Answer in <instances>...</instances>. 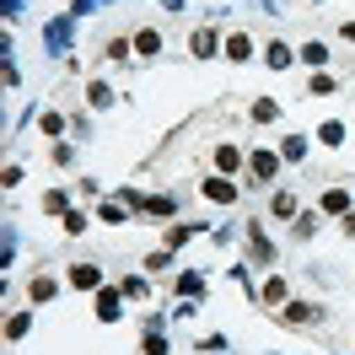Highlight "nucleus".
<instances>
[{
    "label": "nucleus",
    "mask_w": 355,
    "mask_h": 355,
    "mask_svg": "<svg viewBox=\"0 0 355 355\" xmlns=\"http://www.w3.org/2000/svg\"><path fill=\"white\" fill-rule=\"evenodd\" d=\"M70 44H76V17H54L44 27V49L60 60V54H70Z\"/></svg>",
    "instance_id": "f257e3e1"
},
{
    "label": "nucleus",
    "mask_w": 355,
    "mask_h": 355,
    "mask_svg": "<svg viewBox=\"0 0 355 355\" xmlns=\"http://www.w3.org/2000/svg\"><path fill=\"white\" fill-rule=\"evenodd\" d=\"M248 173H253L248 183H269V178L280 173V156H275V151H253V162H248Z\"/></svg>",
    "instance_id": "f03ea898"
},
{
    "label": "nucleus",
    "mask_w": 355,
    "mask_h": 355,
    "mask_svg": "<svg viewBox=\"0 0 355 355\" xmlns=\"http://www.w3.org/2000/svg\"><path fill=\"white\" fill-rule=\"evenodd\" d=\"M200 189H205V200H216V205H232V200H237V183H232V178H205Z\"/></svg>",
    "instance_id": "7ed1b4c3"
},
{
    "label": "nucleus",
    "mask_w": 355,
    "mask_h": 355,
    "mask_svg": "<svg viewBox=\"0 0 355 355\" xmlns=\"http://www.w3.org/2000/svg\"><path fill=\"white\" fill-rule=\"evenodd\" d=\"M70 286L76 291H103V269L97 264H76L70 269Z\"/></svg>",
    "instance_id": "20e7f679"
},
{
    "label": "nucleus",
    "mask_w": 355,
    "mask_h": 355,
    "mask_svg": "<svg viewBox=\"0 0 355 355\" xmlns=\"http://www.w3.org/2000/svg\"><path fill=\"white\" fill-rule=\"evenodd\" d=\"M119 312H124V291H97V318H103V323H113Z\"/></svg>",
    "instance_id": "39448f33"
},
{
    "label": "nucleus",
    "mask_w": 355,
    "mask_h": 355,
    "mask_svg": "<svg viewBox=\"0 0 355 355\" xmlns=\"http://www.w3.org/2000/svg\"><path fill=\"white\" fill-rule=\"evenodd\" d=\"M248 237H253V259H259V264H275V248H269L264 226H259V221H248Z\"/></svg>",
    "instance_id": "423d86ee"
},
{
    "label": "nucleus",
    "mask_w": 355,
    "mask_h": 355,
    "mask_svg": "<svg viewBox=\"0 0 355 355\" xmlns=\"http://www.w3.org/2000/svg\"><path fill=\"white\" fill-rule=\"evenodd\" d=\"M323 216H350V194H345V189H329V194H323Z\"/></svg>",
    "instance_id": "0eeeda50"
},
{
    "label": "nucleus",
    "mask_w": 355,
    "mask_h": 355,
    "mask_svg": "<svg viewBox=\"0 0 355 355\" xmlns=\"http://www.w3.org/2000/svg\"><path fill=\"white\" fill-rule=\"evenodd\" d=\"M280 318H286V323H312L318 307H312V302H291V307H280Z\"/></svg>",
    "instance_id": "6e6552de"
},
{
    "label": "nucleus",
    "mask_w": 355,
    "mask_h": 355,
    "mask_svg": "<svg viewBox=\"0 0 355 355\" xmlns=\"http://www.w3.org/2000/svg\"><path fill=\"white\" fill-rule=\"evenodd\" d=\"M178 296H205V275L183 269V275H178Z\"/></svg>",
    "instance_id": "1a4fd4ad"
},
{
    "label": "nucleus",
    "mask_w": 355,
    "mask_h": 355,
    "mask_svg": "<svg viewBox=\"0 0 355 355\" xmlns=\"http://www.w3.org/2000/svg\"><path fill=\"white\" fill-rule=\"evenodd\" d=\"M275 119H280V103H275V97H259V103H253V124H275Z\"/></svg>",
    "instance_id": "9d476101"
},
{
    "label": "nucleus",
    "mask_w": 355,
    "mask_h": 355,
    "mask_svg": "<svg viewBox=\"0 0 355 355\" xmlns=\"http://www.w3.org/2000/svg\"><path fill=\"white\" fill-rule=\"evenodd\" d=\"M216 167H221V173H237V167H243V151H237V146H216Z\"/></svg>",
    "instance_id": "9b49d317"
},
{
    "label": "nucleus",
    "mask_w": 355,
    "mask_h": 355,
    "mask_svg": "<svg viewBox=\"0 0 355 355\" xmlns=\"http://www.w3.org/2000/svg\"><path fill=\"white\" fill-rule=\"evenodd\" d=\"M189 49H194L200 60H210V54H216V33H210V27H200V33L189 38Z\"/></svg>",
    "instance_id": "f8f14e48"
},
{
    "label": "nucleus",
    "mask_w": 355,
    "mask_h": 355,
    "mask_svg": "<svg viewBox=\"0 0 355 355\" xmlns=\"http://www.w3.org/2000/svg\"><path fill=\"white\" fill-rule=\"evenodd\" d=\"M226 54H232V60L243 65L248 54H253V38H248V33H237V38H226Z\"/></svg>",
    "instance_id": "ddd939ff"
},
{
    "label": "nucleus",
    "mask_w": 355,
    "mask_h": 355,
    "mask_svg": "<svg viewBox=\"0 0 355 355\" xmlns=\"http://www.w3.org/2000/svg\"><path fill=\"white\" fill-rule=\"evenodd\" d=\"M140 210H146V216H173L178 205L167 200V194H151V200H140Z\"/></svg>",
    "instance_id": "4468645a"
},
{
    "label": "nucleus",
    "mask_w": 355,
    "mask_h": 355,
    "mask_svg": "<svg viewBox=\"0 0 355 355\" xmlns=\"http://www.w3.org/2000/svg\"><path fill=\"white\" fill-rule=\"evenodd\" d=\"M194 232H200V226H194V221H183V226H173V232H167V253H173L178 243H189V237H194Z\"/></svg>",
    "instance_id": "2eb2a0df"
},
{
    "label": "nucleus",
    "mask_w": 355,
    "mask_h": 355,
    "mask_svg": "<svg viewBox=\"0 0 355 355\" xmlns=\"http://www.w3.org/2000/svg\"><path fill=\"white\" fill-rule=\"evenodd\" d=\"M280 156H286V162H302V156H307V140H302V135H291L286 146H280Z\"/></svg>",
    "instance_id": "dca6fc26"
},
{
    "label": "nucleus",
    "mask_w": 355,
    "mask_h": 355,
    "mask_svg": "<svg viewBox=\"0 0 355 355\" xmlns=\"http://www.w3.org/2000/svg\"><path fill=\"white\" fill-rule=\"evenodd\" d=\"M318 140H323V146H339V140H345V124H339V119H329V124L318 130Z\"/></svg>",
    "instance_id": "f3484780"
},
{
    "label": "nucleus",
    "mask_w": 355,
    "mask_h": 355,
    "mask_svg": "<svg viewBox=\"0 0 355 355\" xmlns=\"http://www.w3.org/2000/svg\"><path fill=\"white\" fill-rule=\"evenodd\" d=\"M269 210H275L280 221H291V216H296V200H291V194H275V200H269Z\"/></svg>",
    "instance_id": "a211bd4d"
},
{
    "label": "nucleus",
    "mask_w": 355,
    "mask_h": 355,
    "mask_svg": "<svg viewBox=\"0 0 355 355\" xmlns=\"http://www.w3.org/2000/svg\"><path fill=\"white\" fill-rule=\"evenodd\" d=\"M264 60H269V70H286V65H291V49H286V44H269Z\"/></svg>",
    "instance_id": "6ab92c4d"
},
{
    "label": "nucleus",
    "mask_w": 355,
    "mask_h": 355,
    "mask_svg": "<svg viewBox=\"0 0 355 355\" xmlns=\"http://www.w3.org/2000/svg\"><path fill=\"white\" fill-rule=\"evenodd\" d=\"M27 329H33V318H27V312H17V318H11V323H6V339H22Z\"/></svg>",
    "instance_id": "aec40b11"
},
{
    "label": "nucleus",
    "mask_w": 355,
    "mask_h": 355,
    "mask_svg": "<svg viewBox=\"0 0 355 355\" xmlns=\"http://www.w3.org/2000/svg\"><path fill=\"white\" fill-rule=\"evenodd\" d=\"M60 226L76 237V232H87V216H81V210H65V216H60Z\"/></svg>",
    "instance_id": "412c9836"
},
{
    "label": "nucleus",
    "mask_w": 355,
    "mask_h": 355,
    "mask_svg": "<svg viewBox=\"0 0 355 355\" xmlns=\"http://www.w3.org/2000/svg\"><path fill=\"white\" fill-rule=\"evenodd\" d=\"M146 355H167V339H162L156 323H151V334H146Z\"/></svg>",
    "instance_id": "4be33fe9"
},
{
    "label": "nucleus",
    "mask_w": 355,
    "mask_h": 355,
    "mask_svg": "<svg viewBox=\"0 0 355 355\" xmlns=\"http://www.w3.org/2000/svg\"><path fill=\"white\" fill-rule=\"evenodd\" d=\"M87 92H92V108H108V103H113V92H108V87H103V81H92V87H87Z\"/></svg>",
    "instance_id": "5701e85b"
},
{
    "label": "nucleus",
    "mask_w": 355,
    "mask_h": 355,
    "mask_svg": "<svg viewBox=\"0 0 355 355\" xmlns=\"http://www.w3.org/2000/svg\"><path fill=\"white\" fill-rule=\"evenodd\" d=\"M135 49H140V54H156V49H162V33H140V38H135Z\"/></svg>",
    "instance_id": "b1692460"
},
{
    "label": "nucleus",
    "mask_w": 355,
    "mask_h": 355,
    "mask_svg": "<svg viewBox=\"0 0 355 355\" xmlns=\"http://www.w3.org/2000/svg\"><path fill=\"white\" fill-rule=\"evenodd\" d=\"M49 296H54V280H49V275H38V280H33V302H49Z\"/></svg>",
    "instance_id": "393cba45"
},
{
    "label": "nucleus",
    "mask_w": 355,
    "mask_h": 355,
    "mask_svg": "<svg viewBox=\"0 0 355 355\" xmlns=\"http://www.w3.org/2000/svg\"><path fill=\"white\" fill-rule=\"evenodd\" d=\"M312 97H329V92H339V87H334V76H312Z\"/></svg>",
    "instance_id": "a878e982"
},
{
    "label": "nucleus",
    "mask_w": 355,
    "mask_h": 355,
    "mask_svg": "<svg viewBox=\"0 0 355 355\" xmlns=\"http://www.w3.org/2000/svg\"><path fill=\"white\" fill-rule=\"evenodd\" d=\"M44 210H49V216H65V194H60V189H54V194H44Z\"/></svg>",
    "instance_id": "bb28decb"
},
{
    "label": "nucleus",
    "mask_w": 355,
    "mask_h": 355,
    "mask_svg": "<svg viewBox=\"0 0 355 355\" xmlns=\"http://www.w3.org/2000/svg\"><path fill=\"white\" fill-rule=\"evenodd\" d=\"M264 302H269V307H275V302H286V280H269V286H264Z\"/></svg>",
    "instance_id": "cd10ccee"
},
{
    "label": "nucleus",
    "mask_w": 355,
    "mask_h": 355,
    "mask_svg": "<svg viewBox=\"0 0 355 355\" xmlns=\"http://www.w3.org/2000/svg\"><path fill=\"white\" fill-rule=\"evenodd\" d=\"M302 54H307L312 65H323V60H329V44H307V49H302Z\"/></svg>",
    "instance_id": "c85d7f7f"
},
{
    "label": "nucleus",
    "mask_w": 355,
    "mask_h": 355,
    "mask_svg": "<svg viewBox=\"0 0 355 355\" xmlns=\"http://www.w3.org/2000/svg\"><path fill=\"white\" fill-rule=\"evenodd\" d=\"M92 11H97V0H76L70 6V17H92Z\"/></svg>",
    "instance_id": "c756f323"
},
{
    "label": "nucleus",
    "mask_w": 355,
    "mask_h": 355,
    "mask_svg": "<svg viewBox=\"0 0 355 355\" xmlns=\"http://www.w3.org/2000/svg\"><path fill=\"white\" fill-rule=\"evenodd\" d=\"M0 11H6V17H17V11H22V0H0Z\"/></svg>",
    "instance_id": "7c9ffc66"
},
{
    "label": "nucleus",
    "mask_w": 355,
    "mask_h": 355,
    "mask_svg": "<svg viewBox=\"0 0 355 355\" xmlns=\"http://www.w3.org/2000/svg\"><path fill=\"white\" fill-rule=\"evenodd\" d=\"M339 33H345V38H350V44H355V22H345V27H339Z\"/></svg>",
    "instance_id": "2f4dec72"
}]
</instances>
